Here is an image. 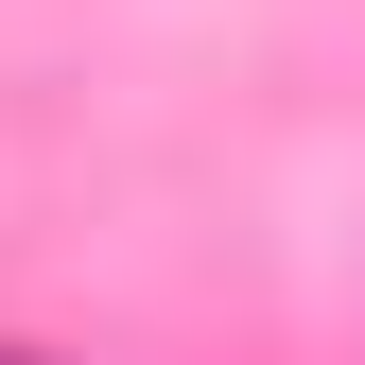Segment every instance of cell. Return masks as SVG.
<instances>
[{
	"instance_id": "1",
	"label": "cell",
	"mask_w": 365,
	"mask_h": 365,
	"mask_svg": "<svg viewBox=\"0 0 365 365\" xmlns=\"http://www.w3.org/2000/svg\"><path fill=\"white\" fill-rule=\"evenodd\" d=\"M0 365H18V348H0Z\"/></svg>"
}]
</instances>
